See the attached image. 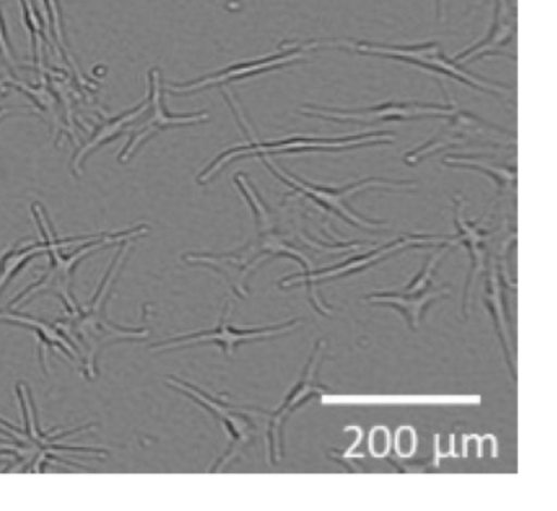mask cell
<instances>
[{"label": "cell", "instance_id": "cell-1", "mask_svg": "<svg viewBox=\"0 0 557 511\" xmlns=\"http://www.w3.org/2000/svg\"><path fill=\"white\" fill-rule=\"evenodd\" d=\"M129 250H132V242L123 240L122 249L113 257L96 296L87 304L76 302L73 308H66L64 317L57 322L60 331L79 351L83 373L89 381L97 379L99 376L97 358L102 353L103 348L116 341H139L149 337V328L123 327L110 322L106 314L107 302L128 259Z\"/></svg>", "mask_w": 557, "mask_h": 511}, {"label": "cell", "instance_id": "cell-2", "mask_svg": "<svg viewBox=\"0 0 557 511\" xmlns=\"http://www.w3.org/2000/svg\"><path fill=\"white\" fill-rule=\"evenodd\" d=\"M38 229L44 236V242L47 244V253L50 256V269L34 285L15 296L9 302V308H15L21 302L28 301L38 295H54L63 301L64 308H73L76 304V298L73 295L74 272L81 265L84 259L90 253L99 252L113 244L123 242V240L135 239V237L148 234V227L145 224L132 227L126 230H115V233L90 234V236L67 237L60 239L53 233L50 220H48L45 208L40 203H34L32 207Z\"/></svg>", "mask_w": 557, "mask_h": 511}, {"label": "cell", "instance_id": "cell-3", "mask_svg": "<svg viewBox=\"0 0 557 511\" xmlns=\"http://www.w3.org/2000/svg\"><path fill=\"white\" fill-rule=\"evenodd\" d=\"M17 396L21 399L22 416H24V428H17L12 423L0 419V433H4L8 438L0 439V456L9 458V464L4 472H34L40 474L45 472L47 464H64L67 468L81 469L83 465L74 462L64 461L58 456L61 451L86 452V454H96L103 458L107 456V449L87 448V446L64 445L61 439L84 429L96 428V423H86L79 428L71 432L54 435V433H45L38 425L37 412H35L34 399H32L30 389L25 384H18Z\"/></svg>", "mask_w": 557, "mask_h": 511}, {"label": "cell", "instance_id": "cell-4", "mask_svg": "<svg viewBox=\"0 0 557 511\" xmlns=\"http://www.w3.org/2000/svg\"><path fill=\"white\" fill-rule=\"evenodd\" d=\"M224 97L230 102L231 110L234 112L239 125L247 133L249 141L243 146H234L227 151L221 152L203 172L197 177L200 185H207L213 180L227 164L243 158H263V155L273 154H301V152H334L347 151V149L370 148V146L391 145L394 141L393 132H368L358 133V135L342 136V138H306V136H293V138L275 139V141H259L253 136L252 128L247 123L244 110L239 102L233 97L227 87H221Z\"/></svg>", "mask_w": 557, "mask_h": 511}, {"label": "cell", "instance_id": "cell-5", "mask_svg": "<svg viewBox=\"0 0 557 511\" xmlns=\"http://www.w3.org/2000/svg\"><path fill=\"white\" fill-rule=\"evenodd\" d=\"M275 257H292L301 263L306 273L311 272V257L305 249L293 242V234H283L278 224L272 226L257 227V239L247 244L236 252L223 253V256H211V253H187L185 262L197 263V265L211 266L216 272L223 273L234 291L240 298L247 296V278L259 269L267 260Z\"/></svg>", "mask_w": 557, "mask_h": 511}, {"label": "cell", "instance_id": "cell-6", "mask_svg": "<svg viewBox=\"0 0 557 511\" xmlns=\"http://www.w3.org/2000/svg\"><path fill=\"white\" fill-rule=\"evenodd\" d=\"M315 47H318V50L324 48V50H341L347 51V53L363 54V57L399 61V63L429 71V73L436 74V76L458 80V83L465 84L471 89L492 94V96H505L511 90V87L504 86V84L494 83V80L468 73L461 64H456L455 61L446 58L442 47L436 41L400 47V45L370 43V41L324 40L315 41Z\"/></svg>", "mask_w": 557, "mask_h": 511}, {"label": "cell", "instance_id": "cell-7", "mask_svg": "<svg viewBox=\"0 0 557 511\" xmlns=\"http://www.w3.org/2000/svg\"><path fill=\"white\" fill-rule=\"evenodd\" d=\"M262 161L276 178L292 187L296 194L314 201L322 210L327 211V213L337 214L342 220L354 224V226L361 227V229H383L384 223L361 217L357 211L348 207L350 198H354L360 191L373 190V188H381V190H412V188H416V182L386 180V178H364V180H358L355 184L345 185V187L341 188L321 187V185L301 180L296 175L289 174L285 169L275 164L269 155H263Z\"/></svg>", "mask_w": 557, "mask_h": 511}, {"label": "cell", "instance_id": "cell-8", "mask_svg": "<svg viewBox=\"0 0 557 511\" xmlns=\"http://www.w3.org/2000/svg\"><path fill=\"white\" fill-rule=\"evenodd\" d=\"M318 50L315 40L306 41V43H285L280 45L275 53L267 54L259 60L243 61V63L233 64L224 67L218 73L201 79L190 80L185 84H171L165 86V92L174 96H188V94L200 92V90L211 89V87H226L239 80L250 79V77L260 76V74L272 73V71L283 70V67L293 66V64L305 63L311 51Z\"/></svg>", "mask_w": 557, "mask_h": 511}, {"label": "cell", "instance_id": "cell-9", "mask_svg": "<svg viewBox=\"0 0 557 511\" xmlns=\"http://www.w3.org/2000/svg\"><path fill=\"white\" fill-rule=\"evenodd\" d=\"M165 384L172 387V389L184 394V396L190 397L195 402L200 403L203 409L213 413V415L223 423L224 429H226L227 435H230V449L224 452L220 462L213 465L211 472L223 471V469L252 441L253 435H256L257 428H259L256 419L262 416L263 412L231 406V403L224 402L223 399H216V397L210 396V394L201 390L200 387L194 386V384L187 383V381L181 379V377H168Z\"/></svg>", "mask_w": 557, "mask_h": 511}, {"label": "cell", "instance_id": "cell-10", "mask_svg": "<svg viewBox=\"0 0 557 511\" xmlns=\"http://www.w3.org/2000/svg\"><path fill=\"white\" fill-rule=\"evenodd\" d=\"M440 86L445 92V105L423 102H386L361 110H335L309 105L299 110L298 115L325 120V122L367 123V125L383 122H410V120L422 119H446L453 112L456 102L449 96L448 90L443 87V84H440Z\"/></svg>", "mask_w": 557, "mask_h": 511}, {"label": "cell", "instance_id": "cell-11", "mask_svg": "<svg viewBox=\"0 0 557 511\" xmlns=\"http://www.w3.org/2000/svg\"><path fill=\"white\" fill-rule=\"evenodd\" d=\"M446 119H448V123L435 138L413 151L407 152L404 158L407 165H417L423 159L436 154L443 149L458 148L462 145L498 146L500 139L507 138L508 135L504 128H498L497 125L479 119L468 110L459 109L456 103L453 107V112Z\"/></svg>", "mask_w": 557, "mask_h": 511}, {"label": "cell", "instance_id": "cell-12", "mask_svg": "<svg viewBox=\"0 0 557 511\" xmlns=\"http://www.w3.org/2000/svg\"><path fill=\"white\" fill-rule=\"evenodd\" d=\"M149 105L148 110L129 126L126 135L128 142L119 154V162H128L135 152L158 133L181 126L200 125L210 120V113H190V115H172L164 103V87H162L161 71L152 67L149 71Z\"/></svg>", "mask_w": 557, "mask_h": 511}, {"label": "cell", "instance_id": "cell-13", "mask_svg": "<svg viewBox=\"0 0 557 511\" xmlns=\"http://www.w3.org/2000/svg\"><path fill=\"white\" fill-rule=\"evenodd\" d=\"M231 312H233V304H227L226 309L221 312L220 322L213 331L194 332V334L178 335V337H171L168 340L158 341L152 345V351H169L174 348L190 347V345L198 344H218L223 347L224 353L227 357H233L234 350L237 345L244 341L265 340L269 337H278V335L286 334V332L295 331L298 328L299 321H289L286 324L267 325V327L246 328V331H237L230 324Z\"/></svg>", "mask_w": 557, "mask_h": 511}, {"label": "cell", "instance_id": "cell-14", "mask_svg": "<svg viewBox=\"0 0 557 511\" xmlns=\"http://www.w3.org/2000/svg\"><path fill=\"white\" fill-rule=\"evenodd\" d=\"M449 237H433V236H406L393 240L387 246L380 247V249L371 250L364 256L355 257L348 262L341 263V265L329 266V269L321 270V272H308L305 275L288 276L282 279L280 286H292L296 283H306L314 292V286L322 282H331V279L345 278V276L355 275V273L364 272L377 263L384 262L387 257L394 253L403 252V250L410 249V247H425L433 246V244L446 242Z\"/></svg>", "mask_w": 557, "mask_h": 511}, {"label": "cell", "instance_id": "cell-15", "mask_svg": "<svg viewBox=\"0 0 557 511\" xmlns=\"http://www.w3.org/2000/svg\"><path fill=\"white\" fill-rule=\"evenodd\" d=\"M324 341H318L312 357L309 358L305 371L298 383L293 386L286 396L285 402L275 412L267 413V456L272 454L273 462L282 461V425L285 420L298 409L306 400L311 399L312 396L322 394L324 387L318 386L315 383V371H318L319 361H321L322 353H324Z\"/></svg>", "mask_w": 557, "mask_h": 511}, {"label": "cell", "instance_id": "cell-16", "mask_svg": "<svg viewBox=\"0 0 557 511\" xmlns=\"http://www.w3.org/2000/svg\"><path fill=\"white\" fill-rule=\"evenodd\" d=\"M465 207L466 201L462 200L461 197L455 198V226L456 230H458V236L453 237L456 246L458 244H462L466 249L469 250V256H471V272H469V278L466 279L465 291H462V314L465 317L469 315V308H471V292L474 289L475 282H478L479 276L485 272L487 269L488 259V244L492 240L491 230L482 229V223H484V217H481L479 221L466 220L465 216Z\"/></svg>", "mask_w": 557, "mask_h": 511}, {"label": "cell", "instance_id": "cell-17", "mask_svg": "<svg viewBox=\"0 0 557 511\" xmlns=\"http://www.w3.org/2000/svg\"><path fill=\"white\" fill-rule=\"evenodd\" d=\"M517 37V11L513 0H494L492 25L485 38L453 58L456 64H469L485 57H510L507 48ZM513 60V57H510Z\"/></svg>", "mask_w": 557, "mask_h": 511}, {"label": "cell", "instance_id": "cell-18", "mask_svg": "<svg viewBox=\"0 0 557 511\" xmlns=\"http://www.w3.org/2000/svg\"><path fill=\"white\" fill-rule=\"evenodd\" d=\"M487 283H485V304L491 311L497 327L498 337H500L502 348H504L505 358H507L508 367H510L511 377L517 379L515 373V353L513 341H511L510 324H508L507 304H505V288L508 282L502 275L498 269L497 259H488L487 263Z\"/></svg>", "mask_w": 557, "mask_h": 511}, {"label": "cell", "instance_id": "cell-19", "mask_svg": "<svg viewBox=\"0 0 557 511\" xmlns=\"http://www.w3.org/2000/svg\"><path fill=\"white\" fill-rule=\"evenodd\" d=\"M0 322L2 324L17 325V327L28 328L34 331L38 338V345L41 347L40 361L41 366L48 373V353L50 348H60L63 353H66L71 360L81 363V354L77 348L71 344L70 338L60 331L57 324L41 321V319L34 317V315L25 314V312L14 311H0Z\"/></svg>", "mask_w": 557, "mask_h": 511}, {"label": "cell", "instance_id": "cell-20", "mask_svg": "<svg viewBox=\"0 0 557 511\" xmlns=\"http://www.w3.org/2000/svg\"><path fill=\"white\" fill-rule=\"evenodd\" d=\"M148 105L149 99H146L143 100L139 105H136L135 109L128 110V112L122 113V115L113 116V119H103L102 123L97 126L96 132L90 136L89 141L84 142V145L77 149L76 154H74L73 164H71L74 175H76V177L83 175L84 162H86V159L89 158L92 152L102 148L107 142H112L113 139L126 135L129 126L148 110Z\"/></svg>", "mask_w": 557, "mask_h": 511}, {"label": "cell", "instance_id": "cell-21", "mask_svg": "<svg viewBox=\"0 0 557 511\" xmlns=\"http://www.w3.org/2000/svg\"><path fill=\"white\" fill-rule=\"evenodd\" d=\"M449 295V289L446 286H433L423 289L420 292H413V295H407V292L396 291H380L368 295V301L374 302V304L393 306V308L399 309L407 321H409L410 328L417 331L420 327V321H422L423 309L429 308L432 302L438 301V299L446 298Z\"/></svg>", "mask_w": 557, "mask_h": 511}, {"label": "cell", "instance_id": "cell-22", "mask_svg": "<svg viewBox=\"0 0 557 511\" xmlns=\"http://www.w3.org/2000/svg\"><path fill=\"white\" fill-rule=\"evenodd\" d=\"M443 164L449 165V167L472 169V171L488 175L497 184L498 194L515 191V187H517V167H515V164L508 167V165L488 161L485 155H446L443 159Z\"/></svg>", "mask_w": 557, "mask_h": 511}, {"label": "cell", "instance_id": "cell-23", "mask_svg": "<svg viewBox=\"0 0 557 511\" xmlns=\"http://www.w3.org/2000/svg\"><path fill=\"white\" fill-rule=\"evenodd\" d=\"M47 253V244L44 240L35 244L21 242L14 249L8 250L0 257V291L11 283V279L32 262L35 257Z\"/></svg>", "mask_w": 557, "mask_h": 511}, {"label": "cell", "instance_id": "cell-24", "mask_svg": "<svg viewBox=\"0 0 557 511\" xmlns=\"http://www.w3.org/2000/svg\"><path fill=\"white\" fill-rule=\"evenodd\" d=\"M22 12H24V22L27 25L28 32H30L32 37V47H34V60L35 67L38 71L41 70L44 63H41V41H47L50 43V30H48L47 21L45 17H41L38 9H35L34 2L32 0H21Z\"/></svg>", "mask_w": 557, "mask_h": 511}, {"label": "cell", "instance_id": "cell-25", "mask_svg": "<svg viewBox=\"0 0 557 511\" xmlns=\"http://www.w3.org/2000/svg\"><path fill=\"white\" fill-rule=\"evenodd\" d=\"M41 2H44L45 21H47L48 30L57 38L58 50H60L61 58H63L66 63H70L76 76L83 79L76 63H74V58L71 57L70 48L66 47V40H64L63 8H61V0H41Z\"/></svg>", "mask_w": 557, "mask_h": 511}, {"label": "cell", "instance_id": "cell-26", "mask_svg": "<svg viewBox=\"0 0 557 511\" xmlns=\"http://www.w3.org/2000/svg\"><path fill=\"white\" fill-rule=\"evenodd\" d=\"M394 445H396L397 456L406 459L412 458L417 449L416 429L410 428V426H403V428L397 429Z\"/></svg>", "mask_w": 557, "mask_h": 511}, {"label": "cell", "instance_id": "cell-27", "mask_svg": "<svg viewBox=\"0 0 557 511\" xmlns=\"http://www.w3.org/2000/svg\"><path fill=\"white\" fill-rule=\"evenodd\" d=\"M391 448L389 429L376 426L370 433V452L374 458H386Z\"/></svg>", "mask_w": 557, "mask_h": 511}, {"label": "cell", "instance_id": "cell-28", "mask_svg": "<svg viewBox=\"0 0 557 511\" xmlns=\"http://www.w3.org/2000/svg\"><path fill=\"white\" fill-rule=\"evenodd\" d=\"M0 58L8 64L12 73L17 74V60H15L14 50L9 41L8 28H5L4 14L0 9Z\"/></svg>", "mask_w": 557, "mask_h": 511}, {"label": "cell", "instance_id": "cell-29", "mask_svg": "<svg viewBox=\"0 0 557 511\" xmlns=\"http://www.w3.org/2000/svg\"><path fill=\"white\" fill-rule=\"evenodd\" d=\"M436 17L438 21H445V0H436Z\"/></svg>", "mask_w": 557, "mask_h": 511}, {"label": "cell", "instance_id": "cell-30", "mask_svg": "<svg viewBox=\"0 0 557 511\" xmlns=\"http://www.w3.org/2000/svg\"><path fill=\"white\" fill-rule=\"evenodd\" d=\"M5 115H8V112H5V110H0V119H4Z\"/></svg>", "mask_w": 557, "mask_h": 511}]
</instances>
